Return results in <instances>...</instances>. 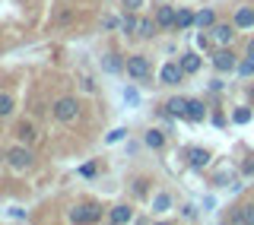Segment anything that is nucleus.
<instances>
[{
	"label": "nucleus",
	"instance_id": "nucleus-1",
	"mask_svg": "<svg viewBox=\"0 0 254 225\" xmlns=\"http://www.w3.org/2000/svg\"><path fill=\"white\" fill-rule=\"evenodd\" d=\"M54 117L64 120V124H73L79 117V102L76 99H58L54 102Z\"/></svg>",
	"mask_w": 254,
	"mask_h": 225
},
{
	"label": "nucleus",
	"instance_id": "nucleus-2",
	"mask_svg": "<svg viewBox=\"0 0 254 225\" xmlns=\"http://www.w3.org/2000/svg\"><path fill=\"white\" fill-rule=\"evenodd\" d=\"M124 70H127V76H133V79H146L149 76V60L140 57V54H133V57H127Z\"/></svg>",
	"mask_w": 254,
	"mask_h": 225
},
{
	"label": "nucleus",
	"instance_id": "nucleus-3",
	"mask_svg": "<svg viewBox=\"0 0 254 225\" xmlns=\"http://www.w3.org/2000/svg\"><path fill=\"white\" fill-rule=\"evenodd\" d=\"M99 216H102L99 206L83 203V206H73V210H70V222H95Z\"/></svg>",
	"mask_w": 254,
	"mask_h": 225
},
{
	"label": "nucleus",
	"instance_id": "nucleus-4",
	"mask_svg": "<svg viewBox=\"0 0 254 225\" xmlns=\"http://www.w3.org/2000/svg\"><path fill=\"white\" fill-rule=\"evenodd\" d=\"M6 159H10V165L16 168V171H26V168L32 165V152H29L26 146H16V149H10V152H6Z\"/></svg>",
	"mask_w": 254,
	"mask_h": 225
},
{
	"label": "nucleus",
	"instance_id": "nucleus-5",
	"mask_svg": "<svg viewBox=\"0 0 254 225\" xmlns=\"http://www.w3.org/2000/svg\"><path fill=\"white\" fill-rule=\"evenodd\" d=\"M213 67H216V70H222V73H229V70H235V67H238V63H235V54L229 51L226 45H222L219 51L213 54Z\"/></svg>",
	"mask_w": 254,
	"mask_h": 225
},
{
	"label": "nucleus",
	"instance_id": "nucleus-6",
	"mask_svg": "<svg viewBox=\"0 0 254 225\" xmlns=\"http://www.w3.org/2000/svg\"><path fill=\"white\" fill-rule=\"evenodd\" d=\"M159 79H162L165 86H178L181 79H185V70H181V63H165V67L159 70Z\"/></svg>",
	"mask_w": 254,
	"mask_h": 225
},
{
	"label": "nucleus",
	"instance_id": "nucleus-7",
	"mask_svg": "<svg viewBox=\"0 0 254 225\" xmlns=\"http://www.w3.org/2000/svg\"><path fill=\"white\" fill-rule=\"evenodd\" d=\"M175 13H178L175 6H159L156 10V26L159 29H172L175 26Z\"/></svg>",
	"mask_w": 254,
	"mask_h": 225
},
{
	"label": "nucleus",
	"instance_id": "nucleus-8",
	"mask_svg": "<svg viewBox=\"0 0 254 225\" xmlns=\"http://www.w3.org/2000/svg\"><path fill=\"white\" fill-rule=\"evenodd\" d=\"M254 26V10L251 6H238L235 10V29H251Z\"/></svg>",
	"mask_w": 254,
	"mask_h": 225
},
{
	"label": "nucleus",
	"instance_id": "nucleus-9",
	"mask_svg": "<svg viewBox=\"0 0 254 225\" xmlns=\"http://www.w3.org/2000/svg\"><path fill=\"white\" fill-rule=\"evenodd\" d=\"M235 38V26H213V42L216 45H229Z\"/></svg>",
	"mask_w": 254,
	"mask_h": 225
},
{
	"label": "nucleus",
	"instance_id": "nucleus-10",
	"mask_svg": "<svg viewBox=\"0 0 254 225\" xmlns=\"http://www.w3.org/2000/svg\"><path fill=\"white\" fill-rule=\"evenodd\" d=\"M188 159H190V165H194V168H206V165H210V152L200 149V146L188 149Z\"/></svg>",
	"mask_w": 254,
	"mask_h": 225
},
{
	"label": "nucleus",
	"instance_id": "nucleus-11",
	"mask_svg": "<svg viewBox=\"0 0 254 225\" xmlns=\"http://www.w3.org/2000/svg\"><path fill=\"white\" fill-rule=\"evenodd\" d=\"M165 111L175 117H188V99H169L165 102Z\"/></svg>",
	"mask_w": 254,
	"mask_h": 225
},
{
	"label": "nucleus",
	"instance_id": "nucleus-12",
	"mask_svg": "<svg viewBox=\"0 0 254 225\" xmlns=\"http://www.w3.org/2000/svg\"><path fill=\"white\" fill-rule=\"evenodd\" d=\"M206 117V108H203V102H197V99H188V120H203Z\"/></svg>",
	"mask_w": 254,
	"mask_h": 225
},
{
	"label": "nucleus",
	"instance_id": "nucleus-13",
	"mask_svg": "<svg viewBox=\"0 0 254 225\" xmlns=\"http://www.w3.org/2000/svg\"><path fill=\"white\" fill-rule=\"evenodd\" d=\"M194 22H197V13H190V10L175 13V29H188V26H194Z\"/></svg>",
	"mask_w": 254,
	"mask_h": 225
},
{
	"label": "nucleus",
	"instance_id": "nucleus-14",
	"mask_svg": "<svg viewBox=\"0 0 254 225\" xmlns=\"http://www.w3.org/2000/svg\"><path fill=\"white\" fill-rule=\"evenodd\" d=\"M181 70H185V73H197V70H200V54H185V57H181Z\"/></svg>",
	"mask_w": 254,
	"mask_h": 225
},
{
	"label": "nucleus",
	"instance_id": "nucleus-15",
	"mask_svg": "<svg viewBox=\"0 0 254 225\" xmlns=\"http://www.w3.org/2000/svg\"><path fill=\"white\" fill-rule=\"evenodd\" d=\"M133 219V213H130V206H115L111 210V222H118V225H124V222H130Z\"/></svg>",
	"mask_w": 254,
	"mask_h": 225
},
{
	"label": "nucleus",
	"instance_id": "nucleus-16",
	"mask_svg": "<svg viewBox=\"0 0 254 225\" xmlns=\"http://www.w3.org/2000/svg\"><path fill=\"white\" fill-rule=\"evenodd\" d=\"M197 26H200V29H213V26H216V13H213V10H200V13H197Z\"/></svg>",
	"mask_w": 254,
	"mask_h": 225
},
{
	"label": "nucleus",
	"instance_id": "nucleus-17",
	"mask_svg": "<svg viewBox=\"0 0 254 225\" xmlns=\"http://www.w3.org/2000/svg\"><path fill=\"white\" fill-rule=\"evenodd\" d=\"M137 35H140V38H153V35H156V22H153V19H140V22H137Z\"/></svg>",
	"mask_w": 254,
	"mask_h": 225
},
{
	"label": "nucleus",
	"instance_id": "nucleus-18",
	"mask_svg": "<svg viewBox=\"0 0 254 225\" xmlns=\"http://www.w3.org/2000/svg\"><path fill=\"white\" fill-rule=\"evenodd\" d=\"M162 143H165L162 130H149V133H146V146H149V149H162Z\"/></svg>",
	"mask_w": 254,
	"mask_h": 225
},
{
	"label": "nucleus",
	"instance_id": "nucleus-19",
	"mask_svg": "<svg viewBox=\"0 0 254 225\" xmlns=\"http://www.w3.org/2000/svg\"><path fill=\"white\" fill-rule=\"evenodd\" d=\"M16 136H19V140H35V127H32V124H26V120H22V124L16 127Z\"/></svg>",
	"mask_w": 254,
	"mask_h": 225
},
{
	"label": "nucleus",
	"instance_id": "nucleus-20",
	"mask_svg": "<svg viewBox=\"0 0 254 225\" xmlns=\"http://www.w3.org/2000/svg\"><path fill=\"white\" fill-rule=\"evenodd\" d=\"M169 206H172V197H169V194H159V197L153 200V210H156V213H165Z\"/></svg>",
	"mask_w": 254,
	"mask_h": 225
},
{
	"label": "nucleus",
	"instance_id": "nucleus-21",
	"mask_svg": "<svg viewBox=\"0 0 254 225\" xmlns=\"http://www.w3.org/2000/svg\"><path fill=\"white\" fill-rule=\"evenodd\" d=\"M235 70H238V73H242V76H251V73H254V54H248V57H245L242 63H238Z\"/></svg>",
	"mask_w": 254,
	"mask_h": 225
},
{
	"label": "nucleus",
	"instance_id": "nucleus-22",
	"mask_svg": "<svg viewBox=\"0 0 254 225\" xmlns=\"http://www.w3.org/2000/svg\"><path fill=\"white\" fill-rule=\"evenodd\" d=\"M137 16H124V19H121V29H124V35H133V32H137Z\"/></svg>",
	"mask_w": 254,
	"mask_h": 225
},
{
	"label": "nucleus",
	"instance_id": "nucleus-23",
	"mask_svg": "<svg viewBox=\"0 0 254 225\" xmlns=\"http://www.w3.org/2000/svg\"><path fill=\"white\" fill-rule=\"evenodd\" d=\"M10 111H13V99L6 92H0V117H6Z\"/></svg>",
	"mask_w": 254,
	"mask_h": 225
},
{
	"label": "nucleus",
	"instance_id": "nucleus-24",
	"mask_svg": "<svg viewBox=\"0 0 254 225\" xmlns=\"http://www.w3.org/2000/svg\"><path fill=\"white\" fill-rule=\"evenodd\" d=\"M235 222H254V206H242V213H235Z\"/></svg>",
	"mask_w": 254,
	"mask_h": 225
},
{
	"label": "nucleus",
	"instance_id": "nucleus-25",
	"mask_svg": "<svg viewBox=\"0 0 254 225\" xmlns=\"http://www.w3.org/2000/svg\"><path fill=\"white\" fill-rule=\"evenodd\" d=\"M232 120H235V124H248V120H251V111L248 108H238L235 114H232Z\"/></svg>",
	"mask_w": 254,
	"mask_h": 225
},
{
	"label": "nucleus",
	"instance_id": "nucleus-26",
	"mask_svg": "<svg viewBox=\"0 0 254 225\" xmlns=\"http://www.w3.org/2000/svg\"><path fill=\"white\" fill-rule=\"evenodd\" d=\"M105 70H111V73H115V70H121V60H118V54H108V57H105Z\"/></svg>",
	"mask_w": 254,
	"mask_h": 225
},
{
	"label": "nucleus",
	"instance_id": "nucleus-27",
	"mask_svg": "<svg viewBox=\"0 0 254 225\" xmlns=\"http://www.w3.org/2000/svg\"><path fill=\"white\" fill-rule=\"evenodd\" d=\"M115 26H118L115 16H105V19H102V29H115Z\"/></svg>",
	"mask_w": 254,
	"mask_h": 225
},
{
	"label": "nucleus",
	"instance_id": "nucleus-28",
	"mask_svg": "<svg viewBox=\"0 0 254 225\" xmlns=\"http://www.w3.org/2000/svg\"><path fill=\"white\" fill-rule=\"evenodd\" d=\"M124 133H127V130H111V133H108V143H118Z\"/></svg>",
	"mask_w": 254,
	"mask_h": 225
},
{
	"label": "nucleus",
	"instance_id": "nucleus-29",
	"mask_svg": "<svg viewBox=\"0 0 254 225\" xmlns=\"http://www.w3.org/2000/svg\"><path fill=\"white\" fill-rule=\"evenodd\" d=\"M124 6H127V10H140L143 0H124Z\"/></svg>",
	"mask_w": 254,
	"mask_h": 225
},
{
	"label": "nucleus",
	"instance_id": "nucleus-30",
	"mask_svg": "<svg viewBox=\"0 0 254 225\" xmlns=\"http://www.w3.org/2000/svg\"><path fill=\"white\" fill-rule=\"evenodd\" d=\"M245 174H254V162H245Z\"/></svg>",
	"mask_w": 254,
	"mask_h": 225
},
{
	"label": "nucleus",
	"instance_id": "nucleus-31",
	"mask_svg": "<svg viewBox=\"0 0 254 225\" xmlns=\"http://www.w3.org/2000/svg\"><path fill=\"white\" fill-rule=\"evenodd\" d=\"M248 54H254V38H251V45H248Z\"/></svg>",
	"mask_w": 254,
	"mask_h": 225
}]
</instances>
